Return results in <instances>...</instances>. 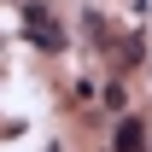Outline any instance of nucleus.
Listing matches in <instances>:
<instances>
[{
	"mask_svg": "<svg viewBox=\"0 0 152 152\" xmlns=\"http://www.w3.org/2000/svg\"><path fill=\"white\" fill-rule=\"evenodd\" d=\"M117 152H146V129H140V123H117Z\"/></svg>",
	"mask_w": 152,
	"mask_h": 152,
	"instance_id": "f03ea898",
	"label": "nucleus"
},
{
	"mask_svg": "<svg viewBox=\"0 0 152 152\" xmlns=\"http://www.w3.org/2000/svg\"><path fill=\"white\" fill-rule=\"evenodd\" d=\"M29 23H35V35H41V47H47V53H58V47H64V35H58V23L47 18L41 6H29Z\"/></svg>",
	"mask_w": 152,
	"mask_h": 152,
	"instance_id": "f257e3e1",
	"label": "nucleus"
}]
</instances>
